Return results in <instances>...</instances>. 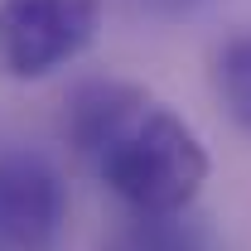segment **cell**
I'll return each mask as SVG.
<instances>
[{
    "label": "cell",
    "mask_w": 251,
    "mask_h": 251,
    "mask_svg": "<svg viewBox=\"0 0 251 251\" xmlns=\"http://www.w3.org/2000/svg\"><path fill=\"white\" fill-rule=\"evenodd\" d=\"M97 0H0V73L34 82L97 39Z\"/></svg>",
    "instance_id": "obj_2"
},
{
    "label": "cell",
    "mask_w": 251,
    "mask_h": 251,
    "mask_svg": "<svg viewBox=\"0 0 251 251\" xmlns=\"http://www.w3.org/2000/svg\"><path fill=\"white\" fill-rule=\"evenodd\" d=\"M92 169L130 213H179L208 184V150L193 126L150 97Z\"/></svg>",
    "instance_id": "obj_1"
},
{
    "label": "cell",
    "mask_w": 251,
    "mask_h": 251,
    "mask_svg": "<svg viewBox=\"0 0 251 251\" xmlns=\"http://www.w3.org/2000/svg\"><path fill=\"white\" fill-rule=\"evenodd\" d=\"M213 82H218V97L227 106V116L251 130V29L232 34L213 58Z\"/></svg>",
    "instance_id": "obj_6"
},
{
    "label": "cell",
    "mask_w": 251,
    "mask_h": 251,
    "mask_svg": "<svg viewBox=\"0 0 251 251\" xmlns=\"http://www.w3.org/2000/svg\"><path fill=\"white\" fill-rule=\"evenodd\" d=\"M0 251H5V242H0Z\"/></svg>",
    "instance_id": "obj_8"
},
{
    "label": "cell",
    "mask_w": 251,
    "mask_h": 251,
    "mask_svg": "<svg viewBox=\"0 0 251 251\" xmlns=\"http://www.w3.org/2000/svg\"><path fill=\"white\" fill-rule=\"evenodd\" d=\"M116 251H208V232L203 222L179 213H135L116 232Z\"/></svg>",
    "instance_id": "obj_5"
},
{
    "label": "cell",
    "mask_w": 251,
    "mask_h": 251,
    "mask_svg": "<svg viewBox=\"0 0 251 251\" xmlns=\"http://www.w3.org/2000/svg\"><path fill=\"white\" fill-rule=\"evenodd\" d=\"M68 218V193L39 155H0V242L10 251H44Z\"/></svg>",
    "instance_id": "obj_3"
},
{
    "label": "cell",
    "mask_w": 251,
    "mask_h": 251,
    "mask_svg": "<svg viewBox=\"0 0 251 251\" xmlns=\"http://www.w3.org/2000/svg\"><path fill=\"white\" fill-rule=\"evenodd\" d=\"M140 10H150V15H188V10H198V5H208V0H135Z\"/></svg>",
    "instance_id": "obj_7"
},
{
    "label": "cell",
    "mask_w": 251,
    "mask_h": 251,
    "mask_svg": "<svg viewBox=\"0 0 251 251\" xmlns=\"http://www.w3.org/2000/svg\"><path fill=\"white\" fill-rule=\"evenodd\" d=\"M145 101H150V92L135 87V82H82L77 92L68 97V106H63V135H68L73 155L97 164L101 150L116 140V130Z\"/></svg>",
    "instance_id": "obj_4"
}]
</instances>
